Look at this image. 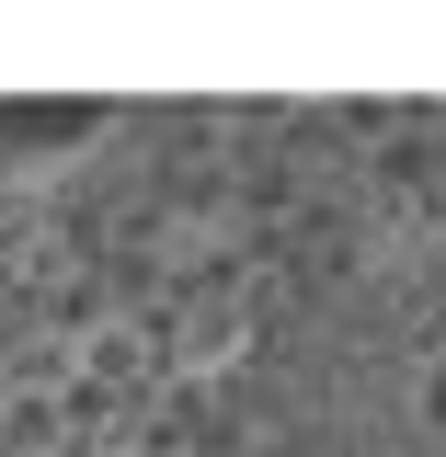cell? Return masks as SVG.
I'll return each instance as SVG.
<instances>
[{"label":"cell","mask_w":446,"mask_h":457,"mask_svg":"<svg viewBox=\"0 0 446 457\" xmlns=\"http://www.w3.org/2000/svg\"><path fill=\"white\" fill-rule=\"evenodd\" d=\"M240 343H252V332H240V320H195V332H183V366H229Z\"/></svg>","instance_id":"6da1fadb"}]
</instances>
